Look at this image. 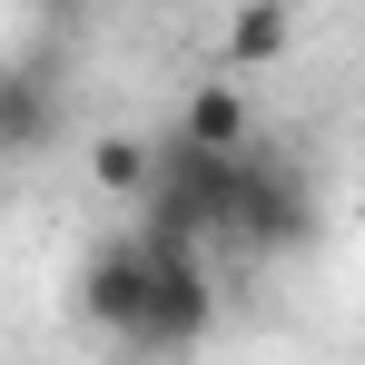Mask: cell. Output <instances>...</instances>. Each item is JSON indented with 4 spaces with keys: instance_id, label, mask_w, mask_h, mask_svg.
<instances>
[{
    "instance_id": "7a4b0ae2",
    "label": "cell",
    "mask_w": 365,
    "mask_h": 365,
    "mask_svg": "<svg viewBox=\"0 0 365 365\" xmlns=\"http://www.w3.org/2000/svg\"><path fill=\"white\" fill-rule=\"evenodd\" d=\"M316 178L287 168V158H267V148H237V168H227V227L217 237L257 247V257H277V247H306L316 237Z\"/></svg>"
},
{
    "instance_id": "3957f363",
    "label": "cell",
    "mask_w": 365,
    "mask_h": 365,
    "mask_svg": "<svg viewBox=\"0 0 365 365\" xmlns=\"http://www.w3.org/2000/svg\"><path fill=\"white\" fill-rule=\"evenodd\" d=\"M207 326H217L207 247H158L148 237V306H138L128 356H187V346H207Z\"/></svg>"
},
{
    "instance_id": "30bf717a",
    "label": "cell",
    "mask_w": 365,
    "mask_h": 365,
    "mask_svg": "<svg viewBox=\"0 0 365 365\" xmlns=\"http://www.w3.org/2000/svg\"><path fill=\"white\" fill-rule=\"evenodd\" d=\"M277 10H297V0H277Z\"/></svg>"
},
{
    "instance_id": "277c9868",
    "label": "cell",
    "mask_w": 365,
    "mask_h": 365,
    "mask_svg": "<svg viewBox=\"0 0 365 365\" xmlns=\"http://www.w3.org/2000/svg\"><path fill=\"white\" fill-rule=\"evenodd\" d=\"M69 119V89H60V60L50 50H20V60H0V168L10 158H40Z\"/></svg>"
},
{
    "instance_id": "5b68a950",
    "label": "cell",
    "mask_w": 365,
    "mask_h": 365,
    "mask_svg": "<svg viewBox=\"0 0 365 365\" xmlns=\"http://www.w3.org/2000/svg\"><path fill=\"white\" fill-rule=\"evenodd\" d=\"M138 306H148V237H138V227H119L109 247H89V267H79V316H89V326L128 356Z\"/></svg>"
},
{
    "instance_id": "6da1fadb",
    "label": "cell",
    "mask_w": 365,
    "mask_h": 365,
    "mask_svg": "<svg viewBox=\"0 0 365 365\" xmlns=\"http://www.w3.org/2000/svg\"><path fill=\"white\" fill-rule=\"evenodd\" d=\"M227 168H237V148H187V138H158V158H148V187L128 197V227L158 247H207L227 227Z\"/></svg>"
},
{
    "instance_id": "8992f818",
    "label": "cell",
    "mask_w": 365,
    "mask_h": 365,
    "mask_svg": "<svg viewBox=\"0 0 365 365\" xmlns=\"http://www.w3.org/2000/svg\"><path fill=\"white\" fill-rule=\"evenodd\" d=\"M247 128H257V109H247L237 79H197L168 138H187V148H247Z\"/></svg>"
},
{
    "instance_id": "9c48e42d",
    "label": "cell",
    "mask_w": 365,
    "mask_h": 365,
    "mask_svg": "<svg viewBox=\"0 0 365 365\" xmlns=\"http://www.w3.org/2000/svg\"><path fill=\"white\" fill-rule=\"evenodd\" d=\"M40 10H50V20H69V10H89V0H40Z\"/></svg>"
},
{
    "instance_id": "ba28073f",
    "label": "cell",
    "mask_w": 365,
    "mask_h": 365,
    "mask_svg": "<svg viewBox=\"0 0 365 365\" xmlns=\"http://www.w3.org/2000/svg\"><path fill=\"white\" fill-rule=\"evenodd\" d=\"M227 60H287V10H277V0H247V10H237Z\"/></svg>"
},
{
    "instance_id": "52a82bcc",
    "label": "cell",
    "mask_w": 365,
    "mask_h": 365,
    "mask_svg": "<svg viewBox=\"0 0 365 365\" xmlns=\"http://www.w3.org/2000/svg\"><path fill=\"white\" fill-rule=\"evenodd\" d=\"M148 158H158V138H99L89 148V178L109 187V197H138L148 187Z\"/></svg>"
}]
</instances>
